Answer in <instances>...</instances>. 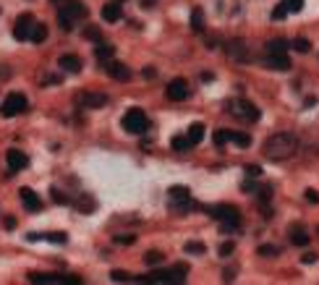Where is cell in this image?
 Segmentation results:
<instances>
[{"label":"cell","instance_id":"obj_15","mask_svg":"<svg viewBox=\"0 0 319 285\" xmlns=\"http://www.w3.org/2000/svg\"><path fill=\"white\" fill-rule=\"evenodd\" d=\"M29 165V157L24 152H18V150H10L8 152V176H14L18 173V170H24Z\"/></svg>","mask_w":319,"mask_h":285},{"label":"cell","instance_id":"obj_6","mask_svg":"<svg viewBox=\"0 0 319 285\" xmlns=\"http://www.w3.org/2000/svg\"><path fill=\"white\" fill-rule=\"evenodd\" d=\"M228 112L230 116H236L238 120H244V123H256L262 112L256 110V105H252L248 100H230L228 102Z\"/></svg>","mask_w":319,"mask_h":285},{"label":"cell","instance_id":"obj_9","mask_svg":"<svg viewBox=\"0 0 319 285\" xmlns=\"http://www.w3.org/2000/svg\"><path fill=\"white\" fill-rule=\"evenodd\" d=\"M168 196H170V210H173V212H188L191 204H194L186 186H173L168 191Z\"/></svg>","mask_w":319,"mask_h":285},{"label":"cell","instance_id":"obj_38","mask_svg":"<svg viewBox=\"0 0 319 285\" xmlns=\"http://www.w3.org/2000/svg\"><path fill=\"white\" fill-rule=\"evenodd\" d=\"M136 241V236H128V233H120V236H116V244H120V246H131Z\"/></svg>","mask_w":319,"mask_h":285},{"label":"cell","instance_id":"obj_1","mask_svg":"<svg viewBox=\"0 0 319 285\" xmlns=\"http://www.w3.org/2000/svg\"><path fill=\"white\" fill-rule=\"evenodd\" d=\"M262 152H264L267 160H288L298 152V136L290 134V131H280V134H272L270 139L264 142L262 146Z\"/></svg>","mask_w":319,"mask_h":285},{"label":"cell","instance_id":"obj_44","mask_svg":"<svg viewBox=\"0 0 319 285\" xmlns=\"http://www.w3.org/2000/svg\"><path fill=\"white\" fill-rule=\"evenodd\" d=\"M314 262H316V254H306L304 256V264H314Z\"/></svg>","mask_w":319,"mask_h":285},{"label":"cell","instance_id":"obj_39","mask_svg":"<svg viewBox=\"0 0 319 285\" xmlns=\"http://www.w3.org/2000/svg\"><path fill=\"white\" fill-rule=\"evenodd\" d=\"M259 254H262V256H278V254H280V248H278V246H262V248H259Z\"/></svg>","mask_w":319,"mask_h":285},{"label":"cell","instance_id":"obj_4","mask_svg":"<svg viewBox=\"0 0 319 285\" xmlns=\"http://www.w3.org/2000/svg\"><path fill=\"white\" fill-rule=\"evenodd\" d=\"M84 16H86V6L84 3H78V0H63V3H60L58 21H60V26L66 32H71L74 29V21L84 18Z\"/></svg>","mask_w":319,"mask_h":285},{"label":"cell","instance_id":"obj_25","mask_svg":"<svg viewBox=\"0 0 319 285\" xmlns=\"http://www.w3.org/2000/svg\"><path fill=\"white\" fill-rule=\"evenodd\" d=\"M286 50H288L286 40H270L267 42V55H278V52H286Z\"/></svg>","mask_w":319,"mask_h":285},{"label":"cell","instance_id":"obj_47","mask_svg":"<svg viewBox=\"0 0 319 285\" xmlns=\"http://www.w3.org/2000/svg\"><path fill=\"white\" fill-rule=\"evenodd\" d=\"M233 275H236L233 270H225V282H230V280H233Z\"/></svg>","mask_w":319,"mask_h":285},{"label":"cell","instance_id":"obj_37","mask_svg":"<svg viewBox=\"0 0 319 285\" xmlns=\"http://www.w3.org/2000/svg\"><path fill=\"white\" fill-rule=\"evenodd\" d=\"M74 204H76V207L82 210V212H89V210H94V202H92V199H86V196H84V199H78V202H74Z\"/></svg>","mask_w":319,"mask_h":285},{"label":"cell","instance_id":"obj_33","mask_svg":"<svg viewBox=\"0 0 319 285\" xmlns=\"http://www.w3.org/2000/svg\"><path fill=\"white\" fill-rule=\"evenodd\" d=\"M230 142V131L228 128H220V131H214V146H222Z\"/></svg>","mask_w":319,"mask_h":285},{"label":"cell","instance_id":"obj_13","mask_svg":"<svg viewBox=\"0 0 319 285\" xmlns=\"http://www.w3.org/2000/svg\"><path fill=\"white\" fill-rule=\"evenodd\" d=\"M105 74L110 78H116V82H128V78H131V68L126 63H120V60H108L105 63Z\"/></svg>","mask_w":319,"mask_h":285},{"label":"cell","instance_id":"obj_2","mask_svg":"<svg viewBox=\"0 0 319 285\" xmlns=\"http://www.w3.org/2000/svg\"><path fill=\"white\" fill-rule=\"evenodd\" d=\"M188 275V267L186 264H176L173 270H157L152 275H144V278H134V282H154V285H162V282H184Z\"/></svg>","mask_w":319,"mask_h":285},{"label":"cell","instance_id":"obj_10","mask_svg":"<svg viewBox=\"0 0 319 285\" xmlns=\"http://www.w3.org/2000/svg\"><path fill=\"white\" fill-rule=\"evenodd\" d=\"M76 105L84 108V110L105 108V105H108V94H102V92H84V94L76 97Z\"/></svg>","mask_w":319,"mask_h":285},{"label":"cell","instance_id":"obj_18","mask_svg":"<svg viewBox=\"0 0 319 285\" xmlns=\"http://www.w3.org/2000/svg\"><path fill=\"white\" fill-rule=\"evenodd\" d=\"M26 238L29 241H50V244H58V246H63L68 241L66 233H29Z\"/></svg>","mask_w":319,"mask_h":285},{"label":"cell","instance_id":"obj_24","mask_svg":"<svg viewBox=\"0 0 319 285\" xmlns=\"http://www.w3.org/2000/svg\"><path fill=\"white\" fill-rule=\"evenodd\" d=\"M170 146H173V152H186V150H191L194 144L188 142V136H173Z\"/></svg>","mask_w":319,"mask_h":285},{"label":"cell","instance_id":"obj_27","mask_svg":"<svg viewBox=\"0 0 319 285\" xmlns=\"http://www.w3.org/2000/svg\"><path fill=\"white\" fill-rule=\"evenodd\" d=\"M290 244H296V246H309V236H306L304 230H290Z\"/></svg>","mask_w":319,"mask_h":285},{"label":"cell","instance_id":"obj_35","mask_svg":"<svg viewBox=\"0 0 319 285\" xmlns=\"http://www.w3.org/2000/svg\"><path fill=\"white\" fill-rule=\"evenodd\" d=\"M286 16H288V8H286V3H280L275 10H272V21H282Z\"/></svg>","mask_w":319,"mask_h":285},{"label":"cell","instance_id":"obj_21","mask_svg":"<svg viewBox=\"0 0 319 285\" xmlns=\"http://www.w3.org/2000/svg\"><path fill=\"white\" fill-rule=\"evenodd\" d=\"M94 55H97V60L108 63V60H112V55H116V48H112V44H108V42H97Z\"/></svg>","mask_w":319,"mask_h":285},{"label":"cell","instance_id":"obj_19","mask_svg":"<svg viewBox=\"0 0 319 285\" xmlns=\"http://www.w3.org/2000/svg\"><path fill=\"white\" fill-rule=\"evenodd\" d=\"M58 66H60V71H66V74H78V71H82V60H78L76 55H60Z\"/></svg>","mask_w":319,"mask_h":285},{"label":"cell","instance_id":"obj_7","mask_svg":"<svg viewBox=\"0 0 319 285\" xmlns=\"http://www.w3.org/2000/svg\"><path fill=\"white\" fill-rule=\"evenodd\" d=\"M29 108V102H26V97L24 94H8L3 102H0V116L3 118H16V116H21Z\"/></svg>","mask_w":319,"mask_h":285},{"label":"cell","instance_id":"obj_34","mask_svg":"<svg viewBox=\"0 0 319 285\" xmlns=\"http://www.w3.org/2000/svg\"><path fill=\"white\" fill-rule=\"evenodd\" d=\"M282 3H286L288 14H298V10L304 8V0H282Z\"/></svg>","mask_w":319,"mask_h":285},{"label":"cell","instance_id":"obj_11","mask_svg":"<svg viewBox=\"0 0 319 285\" xmlns=\"http://www.w3.org/2000/svg\"><path fill=\"white\" fill-rule=\"evenodd\" d=\"M37 24L34 21V16L32 14H21L18 18H16V26H14V37L18 40V42H26L29 40V34H32V26Z\"/></svg>","mask_w":319,"mask_h":285},{"label":"cell","instance_id":"obj_26","mask_svg":"<svg viewBox=\"0 0 319 285\" xmlns=\"http://www.w3.org/2000/svg\"><path fill=\"white\" fill-rule=\"evenodd\" d=\"M191 29L194 32H204V14H202V8H194V14H191Z\"/></svg>","mask_w":319,"mask_h":285},{"label":"cell","instance_id":"obj_45","mask_svg":"<svg viewBox=\"0 0 319 285\" xmlns=\"http://www.w3.org/2000/svg\"><path fill=\"white\" fill-rule=\"evenodd\" d=\"M144 78H154V68L146 66V68H144Z\"/></svg>","mask_w":319,"mask_h":285},{"label":"cell","instance_id":"obj_23","mask_svg":"<svg viewBox=\"0 0 319 285\" xmlns=\"http://www.w3.org/2000/svg\"><path fill=\"white\" fill-rule=\"evenodd\" d=\"M186 136H188V142L196 146V144L204 139V123H191L188 131H186Z\"/></svg>","mask_w":319,"mask_h":285},{"label":"cell","instance_id":"obj_41","mask_svg":"<svg viewBox=\"0 0 319 285\" xmlns=\"http://www.w3.org/2000/svg\"><path fill=\"white\" fill-rule=\"evenodd\" d=\"M246 176L248 178H259L262 176V168L259 165H246Z\"/></svg>","mask_w":319,"mask_h":285},{"label":"cell","instance_id":"obj_30","mask_svg":"<svg viewBox=\"0 0 319 285\" xmlns=\"http://www.w3.org/2000/svg\"><path fill=\"white\" fill-rule=\"evenodd\" d=\"M184 252H186V254H204V252H207V246L199 244V241H188V244L184 246Z\"/></svg>","mask_w":319,"mask_h":285},{"label":"cell","instance_id":"obj_16","mask_svg":"<svg viewBox=\"0 0 319 285\" xmlns=\"http://www.w3.org/2000/svg\"><path fill=\"white\" fill-rule=\"evenodd\" d=\"M267 68H272V71H290V58L286 52H278V55H267L264 60Z\"/></svg>","mask_w":319,"mask_h":285},{"label":"cell","instance_id":"obj_43","mask_svg":"<svg viewBox=\"0 0 319 285\" xmlns=\"http://www.w3.org/2000/svg\"><path fill=\"white\" fill-rule=\"evenodd\" d=\"M306 202H309V204H316V202H319V194H316L314 188H306Z\"/></svg>","mask_w":319,"mask_h":285},{"label":"cell","instance_id":"obj_5","mask_svg":"<svg viewBox=\"0 0 319 285\" xmlns=\"http://www.w3.org/2000/svg\"><path fill=\"white\" fill-rule=\"evenodd\" d=\"M120 126H123V131H128V134H134V136H142L146 128H150V120H146L144 110L131 108L126 116L120 118Z\"/></svg>","mask_w":319,"mask_h":285},{"label":"cell","instance_id":"obj_40","mask_svg":"<svg viewBox=\"0 0 319 285\" xmlns=\"http://www.w3.org/2000/svg\"><path fill=\"white\" fill-rule=\"evenodd\" d=\"M233 252H236V244H233V241H225V244L220 246V254H222V256H230Z\"/></svg>","mask_w":319,"mask_h":285},{"label":"cell","instance_id":"obj_36","mask_svg":"<svg viewBox=\"0 0 319 285\" xmlns=\"http://www.w3.org/2000/svg\"><path fill=\"white\" fill-rule=\"evenodd\" d=\"M84 37H86V40H92V42H102V34H100V29H94V26L84 29Z\"/></svg>","mask_w":319,"mask_h":285},{"label":"cell","instance_id":"obj_32","mask_svg":"<svg viewBox=\"0 0 319 285\" xmlns=\"http://www.w3.org/2000/svg\"><path fill=\"white\" fill-rule=\"evenodd\" d=\"M110 280H116V282H134V275H128V272H123V270H112Z\"/></svg>","mask_w":319,"mask_h":285},{"label":"cell","instance_id":"obj_28","mask_svg":"<svg viewBox=\"0 0 319 285\" xmlns=\"http://www.w3.org/2000/svg\"><path fill=\"white\" fill-rule=\"evenodd\" d=\"M230 142H233V144H238V146H252V136L238 134V131H230Z\"/></svg>","mask_w":319,"mask_h":285},{"label":"cell","instance_id":"obj_12","mask_svg":"<svg viewBox=\"0 0 319 285\" xmlns=\"http://www.w3.org/2000/svg\"><path fill=\"white\" fill-rule=\"evenodd\" d=\"M228 58H233L238 63H246V60H252V52H248L244 40H230L228 42Z\"/></svg>","mask_w":319,"mask_h":285},{"label":"cell","instance_id":"obj_8","mask_svg":"<svg viewBox=\"0 0 319 285\" xmlns=\"http://www.w3.org/2000/svg\"><path fill=\"white\" fill-rule=\"evenodd\" d=\"M29 282H34V285H78L82 280L76 275H48V272L42 275V272H32Z\"/></svg>","mask_w":319,"mask_h":285},{"label":"cell","instance_id":"obj_22","mask_svg":"<svg viewBox=\"0 0 319 285\" xmlns=\"http://www.w3.org/2000/svg\"><path fill=\"white\" fill-rule=\"evenodd\" d=\"M44 40H48V24H34L32 26V34H29V42L42 44Z\"/></svg>","mask_w":319,"mask_h":285},{"label":"cell","instance_id":"obj_42","mask_svg":"<svg viewBox=\"0 0 319 285\" xmlns=\"http://www.w3.org/2000/svg\"><path fill=\"white\" fill-rule=\"evenodd\" d=\"M52 199L58 202V204H71V199H68V196H63V194H60L58 188H52Z\"/></svg>","mask_w":319,"mask_h":285},{"label":"cell","instance_id":"obj_46","mask_svg":"<svg viewBox=\"0 0 319 285\" xmlns=\"http://www.w3.org/2000/svg\"><path fill=\"white\" fill-rule=\"evenodd\" d=\"M6 228H8V230H14V228H16V220H14V218H6Z\"/></svg>","mask_w":319,"mask_h":285},{"label":"cell","instance_id":"obj_31","mask_svg":"<svg viewBox=\"0 0 319 285\" xmlns=\"http://www.w3.org/2000/svg\"><path fill=\"white\" fill-rule=\"evenodd\" d=\"M144 264H150V267L162 264V254H160V252H146L144 254Z\"/></svg>","mask_w":319,"mask_h":285},{"label":"cell","instance_id":"obj_20","mask_svg":"<svg viewBox=\"0 0 319 285\" xmlns=\"http://www.w3.org/2000/svg\"><path fill=\"white\" fill-rule=\"evenodd\" d=\"M102 18L105 21H118L120 18V3L118 0H110V3L102 6Z\"/></svg>","mask_w":319,"mask_h":285},{"label":"cell","instance_id":"obj_14","mask_svg":"<svg viewBox=\"0 0 319 285\" xmlns=\"http://www.w3.org/2000/svg\"><path fill=\"white\" fill-rule=\"evenodd\" d=\"M168 100H173V102H184L188 97V84L184 82V78H173V82L168 84Z\"/></svg>","mask_w":319,"mask_h":285},{"label":"cell","instance_id":"obj_48","mask_svg":"<svg viewBox=\"0 0 319 285\" xmlns=\"http://www.w3.org/2000/svg\"><path fill=\"white\" fill-rule=\"evenodd\" d=\"M152 3H154V0H142V6H144V8H152Z\"/></svg>","mask_w":319,"mask_h":285},{"label":"cell","instance_id":"obj_17","mask_svg":"<svg viewBox=\"0 0 319 285\" xmlns=\"http://www.w3.org/2000/svg\"><path fill=\"white\" fill-rule=\"evenodd\" d=\"M18 194H21V202H24L26 210H32V212H40V210H42V199H40L32 188H21Z\"/></svg>","mask_w":319,"mask_h":285},{"label":"cell","instance_id":"obj_3","mask_svg":"<svg viewBox=\"0 0 319 285\" xmlns=\"http://www.w3.org/2000/svg\"><path fill=\"white\" fill-rule=\"evenodd\" d=\"M210 214L222 225V233H233L241 225V212H238V207H230V204H218V207L210 210Z\"/></svg>","mask_w":319,"mask_h":285},{"label":"cell","instance_id":"obj_29","mask_svg":"<svg viewBox=\"0 0 319 285\" xmlns=\"http://www.w3.org/2000/svg\"><path fill=\"white\" fill-rule=\"evenodd\" d=\"M290 48H293V50H298V52H309V50H312V42H309V40H304V37H296V40L290 42Z\"/></svg>","mask_w":319,"mask_h":285}]
</instances>
